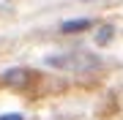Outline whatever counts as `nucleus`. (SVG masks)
I'll use <instances>...</instances> for the list:
<instances>
[{"label":"nucleus","instance_id":"f257e3e1","mask_svg":"<svg viewBox=\"0 0 123 120\" xmlns=\"http://www.w3.org/2000/svg\"><path fill=\"white\" fill-rule=\"evenodd\" d=\"M30 79V71H25V68H14V71H6L3 74V82L6 85H25Z\"/></svg>","mask_w":123,"mask_h":120},{"label":"nucleus","instance_id":"f03ea898","mask_svg":"<svg viewBox=\"0 0 123 120\" xmlns=\"http://www.w3.org/2000/svg\"><path fill=\"white\" fill-rule=\"evenodd\" d=\"M88 25H90L88 19H77V22H63L60 30H63V33H77V30H85Z\"/></svg>","mask_w":123,"mask_h":120},{"label":"nucleus","instance_id":"7ed1b4c3","mask_svg":"<svg viewBox=\"0 0 123 120\" xmlns=\"http://www.w3.org/2000/svg\"><path fill=\"white\" fill-rule=\"evenodd\" d=\"M110 36H112V27H101L98 36H96V41H98V44H107V41H110Z\"/></svg>","mask_w":123,"mask_h":120},{"label":"nucleus","instance_id":"20e7f679","mask_svg":"<svg viewBox=\"0 0 123 120\" xmlns=\"http://www.w3.org/2000/svg\"><path fill=\"white\" fill-rule=\"evenodd\" d=\"M0 120H22V115H0Z\"/></svg>","mask_w":123,"mask_h":120}]
</instances>
